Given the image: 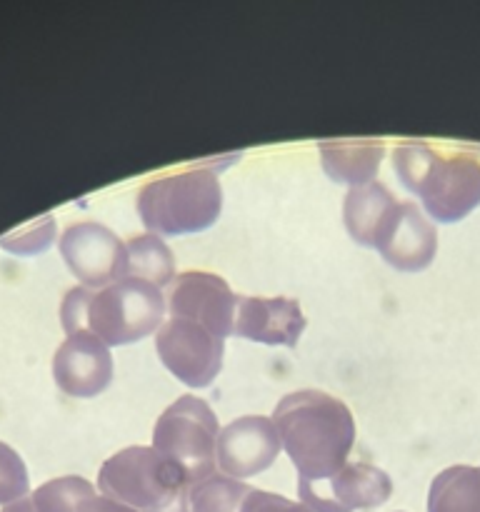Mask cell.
Returning a JSON list of instances; mask_svg holds the SVG:
<instances>
[{
  "instance_id": "1",
  "label": "cell",
  "mask_w": 480,
  "mask_h": 512,
  "mask_svg": "<svg viewBox=\"0 0 480 512\" xmlns=\"http://www.w3.org/2000/svg\"><path fill=\"white\" fill-rule=\"evenodd\" d=\"M273 423L298 480L323 483L348 465L355 420L343 400L323 390H298L275 405Z\"/></svg>"
},
{
  "instance_id": "2",
  "label": "cell",
  "mask_w": 480,
  "mask_h": 512,
  "mask_svg": "<svg viewBox=\"0 0 480 512\" xmlns=\"http://www.w3.org/2000/svg\"><path fill=\"white\" fill-rule=\"evenodd\" d=\"M163 288L140 278H123L90 290L78 285L60 308L65 333L90 330L105 345H128L148 338L163 325Z\"/></svg>"
},
{
  "instance_id": "3",
  "label": "cell",
  "mask_w": 480,
  "mask_h": 512,
  "mask_svg": "<svg viewBox=\"0 0 480 512\" xmlns=\"http://www.w3.org/2000/svg\"><path fill=\"white\" fill-rule=\"evenodd\" d=\"M393 165L438 223H458L480 205V160L470 155L443 158L428 145L410 143L395 148Z\"/></svg>"
},
{
  "instance_id": "4",
  "label": "cell",
  "mask_w": 480,
  "mask_h": 512,
  "mask_svg": "<svg viewBox=\"0 0 480 512\" xmlns=\"http://www.w3.org/2000/svg\"><path fill=\"white\" fill-rule=\"evenodd\" d=\"M100 493L138 512H193L185 470L155 448L133 445L108 458L98 475Z\"/></svg>"
},
{
  "instance_id": "5",
  "label": "cell",
  "mask_w": 480,
  "mask_h": 512,
  "mask_svg": "<svg viewBox=\"0 0 480 512\" xmlns=\"http://www.w3.org/2000/svg\"><path fill=\"white\" fill-rule=\"evenodd\" d=\"M223 210V188L213 170L195 168L150 180L138 193V213L158 235H188L210 228Z\"/></svg>"
},
{
  "instance_id": "6",
  "label": "cell",
  "mask_w": 480,
  "mask_h": 512,
  "mask_svg": "<svg viewBox=\"0 0 480 512\" xmlns=\"http://www.w3.org/2000/svg\"><path fill=\"white\" fill-rule=\"evenodd\" d=\"M218 420L205 400L183 395L163 410L153 430V448L178 463L190 485L210 478L218 468Z\"/></svg>"
},
{
  "instance_id": "7",
  "label": "cell",
  "mask_w": 480,
  "mask_h": 512,
  "mask_svg": "<svg viewBox=\"0 0 480 512\" xmlns=\"http://www.w3.org/2000/svg\"><path fill=\"white\" fill-rule=\"evenodd\" d=\"M158 358L188 388H208L223 368L225 340L200 323L168 318L155 335Z\"/></svg>"
},
{
  "instance_id": "8",
  "label": "cell",
  "mask_w": 480,
  "mask_h": 512,
  "mask_svg": "<svg viewBox=\"0 0 480 512\" xmlns=\"http://www.w3.org/2000/svg\"><path fill=\"white\" fill-rule=\"evenodd\" d=\"M60 255L83 288L100 290L128 275V253L118 235L100 223H75L60 235Z\"/></svg>"
},
{
  "instance_id": "9",
  "label": "cell",
  "mask_w": 480,
  "mask_h": 512,
  "mask_svg": "<svg viewBox=\"0 0 480 512\" xmlns=\"http://www.w3.org/2000/svg\"><path fill=\"white\" fill-rule=\"evenodd\" d=\"M168 310L170 318L193 320L225 340L235 333L238 298L220 275L188 270L170 283Z\"/></svg>"
},
{
  "instance_id": "10",
  "label": "cell",
  "mask_w": 480,
  "mask_h": 512,
  "mask_svg": "<svg viewBox=\"0 0 480 512\" xmlns=\"http://www.w3.org/2000/svg\"><path fill=\"white\" fill-rule=\"evenodd\" d=\"M393 493L388 473L368 463H348L323 483L298 480V495L313 512H355L378 508Z\"/></svg>"
},
{
  "instance_id": "11",
  "label": "cell",
  "mask_w": 480,
  "mask_h": 512,
  "mask_svg": "<svg viewBox=\"0 0 480 512\" xmlns=\"http://www.w3.org/2000/svg\"><path fill=\"white\" fill-rule=\"evenodd\" d=\"M373 248L393 268L418 273L428 268L438 253V230L415 203H395L375 233Z\"/></svg>"
},
{
  "instance_id": "12",
  "label": "cell",
  "mask_w": 480,
  "mask_h": 512,
  "mask_svg": "<svg viewBox=\"0 0 480 512\" xmlns=\"http://www.w3.org/2000/svg\"><path fill=\"white\" fill-rule=\"evenodd\" d=\"M278 453L280 435L273 420L263 415H245L220 430L215 460H218L220 473L243 480L268 470Z\"/></svg>"
},
{
  "instance_id": "13",
  "label": "cell",
  "mask_w": 480,
  "mask_h": 512,
  "mask_svg": "<svg viewBox=\"0 0 480 512\" xmlns=\"http://www.w3.org/2000/svg\"><path fill=\"white\" fill-rule=\"evenodd\" d=\"M53 378L70 398H95L113 380V355L98 335L78 330L55 353Z\"/></svg>"
},
{
  "instance_id": "14",
  "label": "cell",
  "mask_w": 480,
  "mask_h": 512,
  "mask_svg": "<svg viewBox=\"0 0 480 512\" xmlns=\"http://www.w3.org/2000/svg\"><path fill=\"white\" fill-rule=\"evenodd\" d=\"M305 315L293 298H238L235 335L253 343L295 348Z\"/></svg>"
},
{
  "instance_id": "15",
  "label": "cell",
  "mask_w": 480,
  "mask_h": 512,
  "mask_svg": "<svg viewBox=\"0 0 480 512\" xmlns=\"http://www.w3.org/2000/svg\"><path fill=\"white\" fill-rule=\"evenodd\" d=\"M323 170L335 183H350L353 188L373 183L383 160V143L373 138H345L320 143Z\"/></svg>"
},
{
  "instance_id": "16",
  "label": "cell",
  "mask_w": 480,
  "mask_h": 512,
  "mask_svg": "<svg viewBox=\"0 0 480 512\" xmlns=\"http://www.w3.org/2000/svg\"><path fill=\"white\" fill-rule=\"evenodd\" d=\"M395 203L398 200L393 198V193L383 183H375V180L358 185V188H350L343 203V218L350 238L355 243L365 245V248H373L375 233H378L380 223H383V218Z\"/></svg>"
},
{
  "instance_id": "17",
  "label": "cell",
  "mask_w": 480,
  "mask_h": 512,
  "mask_svg": "<svg viewBox=\"0 0 480 512\" xmlns=\"http://www.w3.org/2000/svg\"><path fill=\"white\" fill-rule=\"evenodd\" d=\"M428 512H480V468L453 465L435 475Z\"/></svg>"
},
{
  "instance_id": "18",
  "label": "cell",
  "mask_w": 480,
  "mask_h": 512,
  "mask_svg": "<svg viewBox=\"0 0 480 512\" xmlns=\"http://www.w3.org/2000/svg\"><path fill=\"white\" fill-rule=\"evenodd\" d=\"M128 253V275L125 278H140L165 288L175 280V260L168 245L158 235H138L125 243Z\"/></svg>"
},
{
  "instance_id": "19",
  "label": "cell",
  "mask_w": 480,
  "mask_h": 512,
  "mask_svg": "<svg viewBox=\"0 0 480 512\" xmlns=\"http://www.w3.org/2000/svg\"><path fill=\"white\" fill-rule=\"evenodd\" d=\"M250 485L228 475L213 473L190 488V510L193 512H240Z\"/></svg>"
},
{
  "instance_id": "20",
  "label": "cell",
  "mask_w": 480,
  "mask_h": 512,
  "mask_svg": "<svg viewBox=\"0 0 480 512\" xmlns=\"http://www.w3.org/2000/svg\"><path fill=\"white\" fill-rule=\"evenodd\" d=\"M90 498H95V488L75 475L50 480L30 495L38 512H78Z\"/></svg>"
},
{
  "instance_id": "21",
  "label": "cell",
  "mask_w": 480,
  "mask_h": 512,
  "mask_svg": "<svg viewBox=\"0 0 480 512\" xmlns=\"http://www.w3.org/2000/svg\"><path fill=\"white\" fill-rule=\"evenodd\" d=\"M30 488L28 468L10 445L0 443V505H10L25 498Z\"/></svg>"
},
{
  "instance_id": "22",
  "label": "cell",
  "mask_w": 480,
  "mask_h": 512,
  "mask_svg": "<svg viewBox=\"0 0 480 512\" xmlns=\"http://www.w3.org/2000/svg\"><path fill=\"white\" fill-rule=\"evenodd\" d=\"M35 225H38V220L35 223H30L28 228L20 230V235H25V238H15V235H5L3 240H0V245H3L5 250H13V253H38V250H45L50 245V240H53V233H55V223L53 218H45L43 225H40L38 233H33Z\"/></svg>"
},
{
  "instance_id": "23",
  "label": "cell",
  "mask_w": 480,
  "mask_h": 512,
  "mask_svg": "<svg viewBox=\"0 0 480 512\" xmlns=\"http://www.w3.org/2000/svg\"><path fill=\"white\" fill-rule=\"evenodd\" d=\"M240 512H313L308 505L293 503V500L283 498V495L265 493V490H250L245 498Z\"/></svg>"
},
{
  "instance_id": "24",
  "label": "cell",
  "mask_w": 480,
  "mask_h": 512,
  "mask_svg": "<svg viewBox=\"0 0 480 512\" xmlns=\"http://www.w3.org/2000/svg\"><path fill=\"white\" fill-rule=\"evenodd\" d=\"M78 512H138V510L128 508V505L118 503V500H113V498H105V495L103 498H98V495H95V498L85 500L83 508H80Z\"/></svg>"
},
{
  "instance_id": "25",
  "label": "cell",
  "mask_w": 480,
  "mask_h": 512,
  "mask_svg": "<svg viewBox=\"0 0 480 512\" xmlns=\"http://www.w3.org/2000/svg\"><path fill=\"white\" fill-rule=\"evenodd\" d=\"M3 512H38V510H35L33 500H30V498H20V500H15V503L5 505Z\"/></svg>"
}]
</instances>
